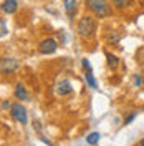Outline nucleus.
<instances>
[{
	"label": "nucleus",
	"mask_w": 144,
	"mask_h": 146,
	"mask_svg": "<svg viewBox=\"0 0 144 146\" xmlns=\"http://www.w3.org/2000/svg\"><path fill=\"white\" fill-rule=\"evenodd\" d=\"M86 7L98 18H104L111 13V7H109L108 0H86Z\"/></svg>",
	"instance_id": "nucleus-1"
},
{
	"label": "nucleus",
	"mask_w": 144,
	"mask_h": 146,
	"mask_svg": "<svg viewBox=\"0 0 144 146\" xmlns=\"http://www.w3.org/2000/svg\"><path fill=\"white\" fill-rule=\"evenodd\" d=\"M76 30H78V35L80 36H91L96 30V22L93 20V17H81L78 20V25H76Z\"/></svg>",
	"instance_id": "nucleus-2"
},
{
	"label": "nucleus",
	"mask_w": 144,
	"mask_h": 146,
	"mask_svg": "<svg viewBox=\"0 0 144 146\" xmlns=\"http://www.w3.org/2000/svg\"><path fill=\"white\" fill-rule=\"evenodd\" d=\"M10 115H12V118L18 121L20 125H27L28 123V115H27V110L23 105H20V103H15V105H12V108H10Z\"/></svg>",
	"instance_id": "nucleus-3"
},
{
	"label": "nucleus",
	"mask_w": 144,
	"mask_h": 146,
	"mask_svg": "<svg viewBox=\"0 0 144 146\" xmlns=\"http://www.w3.org/2000/svg\"><path fill=\"white\" fill-rule=\"evenodd\" d=\"M20 63H18L15 58H7V56H3L2 58V62H0V70L2 73H5V75H10V73L17 72Z\"/></svg>",
	"instance_id": "nucleus-4"
},
{
	"label": "nucleus",
	"mask_w": 144,
	"mask_h": 146,
	"mask_svg": "<svg viewBox=\"0 0 144 146\" xmlns=\"http://www.w3.org/2000/svg\"><path fill=\"white\" fill-rule=\"evenodd\" d=\"M56 48H58V42H56L55 38H45V40L40 43V53L52 55V53L56 52Z\"/></svg>",
	"instance_id": "nucleus-5"
},
{
	"label": "nucleus",
	"mask_w": 144,
	"mask_h": 146,
	"mask_svg": "<svg viewBox=\"0 0 144 146\" xmlns=\"http://www.w3.org/2000/svg\"><path fill=\"white\" fill-rule=\"evenodd\" d=\"M73 91V86L71 83L68 82V80H61V82H58L56 85V95H60V96H66V95H70Z\"/></svg>",
	"instance_id": "nucleus-6"
},
{
	"label": "nucleus",
	"mask_w": 144,
	"mask_h": 146,
	"mask_svg": "<svg viewBox=\"0 0 144 146\" xmlns=\"http://www.w3.org/2000/svg\"><path fill=\"white\" fill-rule=\"evenodd\" d=\"M13 95H15V98L20 100V101H27L28 100V91H27V88L23 86V83H17V85H15Z\"/></svg>",
	"instance_id": "nucleus-7"
},
{
	"label": "nucleus",
	"mask_w": 144,
	"mask_h": 146,
	"mask_svg": "<svg viewBox=\"0 0 144 146\" xmlns=\"http://www.w3.org/2000/svg\"><path fill=\"white\" fill-rule=\"evenodd\" d=\"M17 7H18V2L17 0H3V3H2V12L3 13H15L17 12Z\"/></svg>",
	"instance_id": "nucleus-8"
},
{
	"label": "nucleus",
	"mask_w": 144,
	"mask_h": 146,
	"mask_svg": "<svg viewBox=\"0 0 144 146\" xmlns=\"http://www.w3.org/2000/svg\"><path fill=\"white\" fill-rule=\"evenodd\" d=\"M85 80H86V85H88L90 88H93V90L98 88V82H96V78H94L91 68H85Z\"/></svg>",
	"instance_id": "nucleus-9"
},
{
	"label": "nucleus",
	"mask_w": 144,
	"mask_h": 146,
	"mask_svg": "<svg viewBox=\"0 0 144 146\" xmlns=\"http://www.w3.org/2000/svg\"><path fill=\"white\" fill-rule=\"evenodd\" d=\"M106 60H108V66L111 70H116L118 66H119V58H118L116 55L106 52Z\"/></svg>",
	"instance_id": "nucleus-10"
},
{
	"label": "nucleus",
	"mask_w": 144,
	"mask_h": 146,
	"mask_svg": "<svg viewBox=\"0 0 144 146\" xmlns=\"http://www.w3.org/2000/svg\"><path fill=\"white\" fill-rule=\"evenodd\" d=\"M75 7H76V0H65V12L70 18L75 13Z\"/></svg>",
	"instance_id": "nucleus-11"
},
{
	"label": "nucleus",
	"mask_w": 144,
	"mask_h": 146,
	"mask_svg": "<svg viewBox=\"0 0 144 146\" xmlns=\"http://www.w3.org/2000/svg\"><path fill=\"white\" fill-rule=\"evenodd\" d=\"M99 139H101V135H99L98 131H94V133H91V135L86 136V143L88 145H96Z\"/></svg>",
	"instance_id": "nucleus-12"
},
{
	"label": "nucleus",
	"mask_w": 144,
	"mask_h": 146,
	"mask_svg": "<svg viewBox=\"0 0 144 146\" xmlns=\"http://www.w3.org/2000/svg\"><path fill=\"white\" fill-rule=\"evenodd\" d=\"M111 2L116 5L118 9H126L127 5H129V2H131V0H111Z\"/></svg>",
	"instance_id": "nucleus-13"
},
{
	"label": "nucleus",
	"mask_w": 144,
	"mask_h": 146,
	"mask_svg": "<svg viewBox=\"0 0 144 146\" xmlns=\"http://www.w3.org/2000/svg\"><path fill=\"white\" fill-rule=\"evenodd\" d=\"M7 33H9V30H7V25H5V20H0V36L5 38Z\"/></svg>",
	"instance_id": "nucleus-14"
},
{
	"label": "nucleus",
	"mask_w": 144,
	"mask_h": 146,
	"mask_svg": "<svg viewBox=\"0 0 144 146\" xmlns=\"http://www.w3.org/2000/svg\"><path fill=\"white\" fill-rule=\"evenodd\" d=\"M133 83H134V86H141L143 85V76L141 75H134L133 76Z\"/></svg>",
	"instance_id": "nucleus-15"
},
{
	"label": "nucleus",
	"mask_w": 144,
	"mask_h": 146,
	"mask_svg": "<svg viewBox=\"0 0 144 146\" xmlns=\"http://www.w3.org/2000/svg\"><path fill=\"white\" fill-rule=\"evenodd\" d=\"M136 116H137V113H136V111H133V113H131V115H129L127 118H124V125H129V123H131V121H133V119H134Z\"/></svg>",
	"instance_id": "nucleus-16"
},
{
	"label": "nucleus",
	"mask_w": 144,
	"mask_h": 146,
	"mask_svg": "<svg viewBox=\"0 0 144 146\" xmlns=\"http://www.w3.org/2000/svg\"><path fill=\"white\" fill-rule=\"evenodd\" d=\"M10 108H12L10 101H7V100H2V110H10Z\"/></svg>",
	"instance_id": "nucleus-17"
},
{
	"label": "nucleus",
	"mask_w": 144,
	"mask_h": 146,
	"mask_svg": "<svg viewBox=\"0 0 144 146\" xmlns=\"http://www.w3.org/2000/svg\"><path fill=\"white\" fill-rule=\"evenodd\" d=\"M81 65H83V68H91V63H90L88 58H83V60H81Z\"/></svg>",
	"instance_id": "nucleus-18"
},
{
	"label": "nucleus",
	"mask_w": 144,
	"mask_h": 146,
	"mask_svg": "<svg viewBox=\"0 0 144 146\" xmlns=\"http://www.w3.org/2000/svg\"><path fill=\"white\" fill-rule=\"evenodd\" d=\"M139 145H141V146H144V139H141V141H139Z\"/></svg>",
	"instance_id": "nucleus-19"
}]
</instances>
